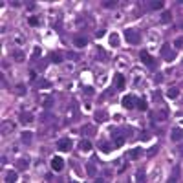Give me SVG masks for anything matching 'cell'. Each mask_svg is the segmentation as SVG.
<instances>
[{"mask_svg": "<svg viewBox=\"0 0 183 183\" xmlns=\"http://www.w3.org/2000/svg\"><path fill=\"white\" fill-rule=\"evenodd\" d=\"M178 174H179V167H176V169H174V172H172V176L169 178V181H170V183L178 181Z\"/></svg>", "mask_w": 183, "mask_h": 183, "instance_id": "32", "label": "cell"}, {"mask_svg": "<svg viewBox=\"0 0 183 183\" xmlns=\"http://www.w3.org/2000/svg\"><path fill=\"white\" fill-rule=\"evenodd\" d=\"M125 39H126L128 44L135 46V44H139V42H141V33L137 31V29H134V28H128V29L125 31Z\"/></svg>", "mask_w": 183, "mask_h": 183, "instance_id": "1", "label": "cell"}, {"mask_svg": "<svg viewBox=\"0 0 183 183\" xmlns=\"http://www.w3.org/2000/svg\"><path fill=\"white\" fill-rule=\"evenodd\" d=\"M51 169H53L55 172H60V170L64 169V161H62L60 156H53V157H51Z\"/></svg>", "mask_w": 183, "mask_h": 183, "instance_id": "5", "label": "cell"}, {"mask_svg": "<svg viewBox=\"0 0 183 183\" xmlns=\"http://www.w3.org/2000/svg\"><path fill=\"white\" fill-rule=\"evenodd\" d=\"M57 148L62 150V152H70L72 150V139L70 137H60L57 141Z\"/></svg>", "mask_w": 183, "mask_h": 183, "instance_id": "4", "label": "cell"}, {"mask_svg": "<svg viewBox=\"0 0 183 183\" xmlns=\"http://www.w3.org/2000/svg\"><path fill=\"white\" fill-rule=\"evenodd\" d=\"M139 57H141V60H143V64H145L147 68H150V70H156V59H154L147 50H143V51L139 53Z\"/></svg>", "mask_w": 183, "mask_h": 183, "instance_id": "2", "label": "cell"}, {"mask_svg": "<svg viewBox=\"0 0 183 183\" xmlns=\"http://www.w3.org/2000/svg\"><path fill=\"white\" fill-rule=\"evenodd\" d=\"M147 8L150 11H157V9L165 8V2H163V0H150V2H147Z\"/></svg>", "mask_w": 183, "mask_h": 183, "instance_id": "7", "label": "cell"}, {"mask_svg": "<svg viewBox=\"0 0 183 183\" xmlns=\"http://www.w3.org/2000/svg\"><path fill=\"white\" fill-rule=\"evenodd\" d=\"M28 24H29V26H33V28H37V26L40 24V20H39L37 17H29V18H28Z\"/></svg>", "mask_w": 183, "mask_h": 183, "instance_id": "30", "label": "cell"}, {"mask_svg": "<svg viewBox=\"0 0 183 183\" xmlns=\"http://www.w3.org/2000/svg\"><path fill=\"white\" fill-rule=\"evenodd\" d=\"M104 33H106L104 29H99V31L95 33V37H97V39H103V37H104Z\"/></svg>", "mask_w": 183, "mask_h": 183, "instance_id": "43", "label": "cell"}, {"mask_svg": "<svg viewBox=\"0 0 183 183\" xmlns=\"http://www.w3.org/2000/svg\"><path fill=\"white\" fill-rule=\"evenodd\" d=\"M99 147H101V150H103L104 154H108V152H112V145H110L108 141H104V139H103V141L99 143Z\"/></svg>", "mask_w": 183, "mask_h": 183, "instance_id": "19", "label": "cell"}, {"mask_svg": "<svg viewBox=\"0 0 183 183\" xmlns=\"http://www.w3.org/2000/svg\"><path fill=\"white\" fill-rule=\"evenodd\" d=\"M50 60H51L53 64H60V62H62V55H60L59 51H51V53H50Z\"/></svg>", "mask_w": 183, "mask_h": 183, "instance_id": "15", "label": "cell"}, {"mask_svg": "<svg viewBox=\"0 0 183 183\" xmlns=\"http://www.w3.org/2000/svg\"><path fill=\"white\" fill-rule=\"evenodd\" d=\"M15 179H17V172H8V174H6V179H4V181H8V183H13Z\"/></svg>", "mask_w": 183, "mask_h": 183, "instance_id": "31", "label": "cell"}, {"mask_svg": "<svg viewBox=\"0 0 183 183\" xmlns=\"http://www.w3.org/2000/svg\"><path fill=\"white\" fill-rule=\"evenodd\" d=\"M0 82H2V88H8V82H6V79H4V75H2V79H0Z\"/></svg>", "mask_w": 183, "mask_h": 183, "instance_id": "45", "label": "cell"}, {"mask_svg": "<svg viewBox=\"0 0 183 183\" xmlns=\"http://www.w3.org/2000/svg\"><path fill=\"white\" fill-rule=\"evenodd\" d=\"M39 88H51V82L46 81V79H40L39 81Z\"/></svg>", "mask_w": 183, "mask_h": 183, "instance_id": "33", "label": "cell"}, {"mask_svg": "<svg viewBox=\"0 0 183 183\" xmlns=\"http://www.w3.org/2000/svg\"><path fill=\"white\" fill-rule=\"evenodd\" d=\"M181 128H174L172 130V141H181Z\"/></svg>", "mask_w": 183, "mask_h": 183, "instance_id": "22", "label": "cell"}, {"mask_svg": "<svg viewBox=\"0 0 183 183\" xmlns=\"http://www.w3.org/2000/svg\"><path fill=\"white\" fill-rule=\"evenodd\" d=\"M79 148H81L82 152H90V150H92V143L86 141V139H82V141L79 143Z\"/></svg>", "mask_w": 183, "mask_h": 183, "instance_id": "18", "label": "cell"}, {"mask_svg": "<svg viewBox=\"0 0 183 183\" xmlns=\"http://www.w3.org/2000/svg\"><path fill=\"white\" fill-rule=\"evenodd\" d=\"M84 94H86V95H94V88L86 86V88H84Z\"/></svg>", "mask_w": 183, "mask_h": 183, "instance_id": "41", "label": "cell"}, {"mask_svg": "<svg viewBox=\"0 0 183 183\" xmlns=\"http://www.w3.org/2000/svg\"><path fill=\"white\" fill-rule=\"evenodd\" d=\"M13 128H15V123L13 121H4L2 123V135H8Z\"/></svg>", "mask_w": 183, "mask_h": 183, "instance_id": "13", "label": "cell"}, {"mask_svg": "<svg viewBox=\"0 0 183 183\" xmlns=\"http://www.w3.org/2000/svg\"><path fill=\"white\" fill-rule=\"evenodd\" d=\"M113 82H116V88H117V90H123V88H125V75H123V73H116Z\"/></svg>", "mask_w": 183, "mask_h": 183, "instance_id": "11", "label": "cell"}, {"mask_svg": "<svg viewBox=\"0 0 183 183\" xmlns=\"http://www.w3.org/2000/svg\"><path fill=\"white\" fill-rule=\"evenodd\" d=\"M17 169L18 170H26L28 169V161H26V159H18V161H17Z\"/></svg>", "mask_w": 183, "mask_h": 183, "instance_id": "27", "label": "cell"}, {"mask_svg": "<svg viewBox=\"0 0 183 183\" xmlns=\"http://www.w3.org/2000/svg\"><path fill=\"white\" fill-rule=\"evenodd\" d=\"M119 2H116V0H104L103 2V8H108V9H112V8H116Z\"/></svg>", "mask_w": 183, "mask_h": 183, "instance_id": "26", "label": "cell"}, {"mask_svg": "<svg viewBox=\"0 0 183 183\" xmlns=\"http://www.w3.org/2000/svg\"><path fill=\"white\" fill-rule=\"evenodd\" d=\"M82 134H95V128L92 126V125H86V126L82 128Z\"/></svg>", "mask_w": 183, "mask_h": 183, "instance_id": "34", "label": "cell"}, {"mask_svg": "<svg viewBox=\"0 0 183 183\" xmlns=\"http://www.w3.org/2000/svg\"><path fill=\"white\" fill-rule=\"evenodd\" d=\"M13 59L18 60V62H22V60H24V51H22V50H15L13 51Z\"/></svg>", "mask_w": 183, "mask_h": 183, "instance_id": "21", "label": "cell"}, {"mask_svg": "<svg viewBox=\"0 0 183 183\" xmlns=\"http://www.w3.org/2000/svg\"><path fill=\"white\" fill-rule=\"evenodd\" d=\"M48 62H50L48 59H40V60H39V70H44V68L48 66Z\"/></svg>", "mask_w": 183, "mask_h": 183, "instance_id": "37", "label": "cell"}, {"mask_svg": "<svg viewBox=\"0 0 183 183\" xmlns=\"http://www.w3.org/2000/svg\"><path fill=\"white\" fill-rule=\"evenodd\" d=\"M135 181H139V183L145 181V170H143V169L137 170V174H135Z\"/></svg>", "mask_w": 183, "mask_h": 183, "instance_id": "29", "label": "cell"}, {"mask_svg": "<svg viewBox=\"0 0 183 183\" xmlns=\"http://www.w3.org/2000/svg\"><path fill=\"white\" fill-rule=\"evenodd\" d=\"M141 139H143V141H148V139H150V134H148V132H143V134H141Z\"/></svg>", "mask_w": 183, "mask_h": 183, "instance_id": "42", "label": "cell"}, {"mask_svg": "<svg viewBox=\"0 0 183 183\" xmlns=\"http://www.w3.org/2000/svg\"><path fill=\"white\" fill-rule=\"evenodd\" d=\"M135 99H137V97H135V95H132V94L125 95V97H123V106H125V108H128V110H130V108H134V106H135Z\"/></svg>", "mask_w": 183, "mask_h": 183, "instance_id": "8", "label": "cell"}, {"mask_svg": "<svg viewBox=\"0 0 183 183\" xmlns=\"http://www.w3.org/2000/svg\"><path fill=\"white\" fill-rule=\"evenodd\" d=\"M17 94L18 95H24L26 94V86L24 84H17Z\"/></svg>", "mask_w": 183, "mask_h": 183, "instance_id": "35", "label": "cell"}, {"mask_svg": "<svg viewBox=\"0 0 183 183\" xmlns=\"http://www.w3.org/2000/svg\"><path fill=\"white\" fill-rule=\"evenodd\" d=\"M40 57V48H39V46H35V50H33V55H31V59L33 60H37Z\"/></svg>", "mask_w": 183, "mask_h": 183, "instance_id": "36", "label": "cell"}, {"mask_svg": "<svg viewBox=\"0 0 183 183\" xmlns=\"http://www.w3.org/2000/svg\"><path fill=\"white\" fill-rule=\"evenodd\" d=\"M161 57H163L165 60H169V62H170V60H174V59H176V51L170 48L169 44H163V46H161Z\"/></svg>", "mask_w": 183, "mask_h": 183, "instance_id": "3", "label": "cell"}, {"mask_svg": "<svg viewBox=\"0 0 183 183\" xmlns=\"http://www.w3.org/2000/svg\"><path fill=\"white\" fill-rule=\"evenodd\" d=\"M29 81H31V82H33V81H37V72H35V70H31V72H29Z\"/></svg>", "mask_w": 183, "mask_h": 183, "instance_id": "40", "label": "cell"}, {"mask_svg": "<svg viewBox=\"0 0 183 183\" xmlns=\"http://www.w3.org/2000/svg\"><path fill=\"white\" fill-rule=\"evenodd\" d=\"M128 156H130V159H137V157L141 156V148H139V147H135V148H132Z\"/></svg>", "mask_w": 183, "mask_h": 183, "instance_id": "20", "label": "cell"}, {"mask_svg": "<svg viewBox=\"0 0 183 183\" xmlns=\"http://www.w3.org/2000/svg\"><path fill=\"white\" fill-rule=\"evenodd\" d=\"M179 95V90L178 88H170L169 92H167V97H170V99H176Z\"/></svg>", "mask_w": 183, "mask_h": 183, "instance_id": "24", "label": "cell"}, {"mask_svg": "<svg viewBox=\"0 0 183 183\" xmlns=\"http://www.w3.org/2000/svg\"><path fill=\"white\" fill-rule=\"evenodd\" d=\"M86 170H88V174L90 176H95V172H97V167H95V163H88V167H86Z\"/></svg>", "mask_w": 183, "mask_h": 183, "instance_id": "25", "label": "cell"}, {"mask_svg": "<svg viewBox=\"0 0 183 183\" xmlns=\"http://www.w3.org/2000/svg\"><path fill=\"white\" fill-rule=\"evenodd\" d=\"M156 152H157V147H152V148H150V150H148L147 154H148V157H150V156H154Z\"/></svg>", "mask_w": 183, "mask_h": 183, "instance_id": "44", "label": "cell"}, {"mask_svg": "<svg viewBox=\"0 0 183 183\" xmlns=\"http://www.w3.org/2000/svg\"><path fill=\"white\" fill-rule=\"evenodd\" d=\"M110 44L113 46V48L119 44V35H117V33H112V35H110Z\"/></svg>", "mask_w": 183, "mask_h": 183, "instance_id": "28", "label": "cell"}, {"mask_svg": "<svg viewBox=\"0 0 183 183\" xmlns=\"http://www.w3.org/2000/svg\"><path fill=\"white\" fill-rule=\"evenodd\" d=\"M18 119H20V123H24V125L33 123V113H29V112H22Z\"/></svg>", "mask_w": 183, "mask_h": 183, "instance_id": "12", "label": "cell"}, {"mask_svg": "<svg viewBox=\"0 0 183 183\" xmlns=\"http://www.w3.org/2000/svg\"><path fill=\"white\" fill-rule=\"evenodd\" d=\"M112 137H113V145H116L117 148H121V147L125 145V137H123V134H121V132H117V130H116Z\"/></svg>", "mask_w": 183, "mask_h": 183, "instance_id": "10", "label": "cell"}, {"mask_svg": "<svg viewBox=\"0 0 183 183\" xmlns=\"http://www.w3.org/2000/svg\"><path fill=\"white\" fill-rule=\"evenodd\" d=\"M108 119V113L104 112V110H99L97 113H95V121L97 123H103V121H106Z\"/></svg>", "mask_w": 183, "mask_h": 183, "instance_id": "17", "label": "cell"}, {"mask_svg": "<svg viewBox=\"0 0 183 183\" xmlns=\"http://www.w3.org/2000/svg\"><path fill=\"white\" fill-rule=\"evenodd\" d=\"M73 44H75V48H84V46L88 44V37L86 35H75Z\"/></svg>", "mask_w": 183, "mask_h": 183, "instance_id": "9", "label": "cell"}, {"mask_svg": "<svg viewBox=\"0 0 183 183\" xmlns=\"http://www.w3.org/2000/svg\"><path fill=\"white\" fill-rule=\"evenodd\" d=\"M174 46H176V50H181V46H183V40H181V37H178V39L174 40Z\"/></svg>", "mask_w": 183, "mask_h": 183, "instance_id": "38", "label": "cell"}, {"mask_svg": "<svg viewBox=\"0 0 183 183\" xmlns=\"http://www.w3.org/2000/svg\"><path fill=\"white\" fill-rule=\"evenodd\" d=\"M51 104H53V99H51V97L44 101V108H51Z\"/></svg>", "mask_w": 183, "mask_h": 183, "instance_id": "39", "label": "cell"}, {"mask_svg": "<svg viewBox=\"0 0 183 183\" xmlns=\"http://www.w3.org/2000/svg\"><path fill=\"white\" fill-rule=\"evenodd\" d=\"M26 4H28V9H33L35 8V2H26Z\"/></svg>", "mask_w": 183, "mask_h": 183, "instance_id": "46", "label": "cell"}, {"mask_svg": "<svg viewBox=\"0 0 183 183\" xmlns=\"http://www.w3.org/2000/svg\"><path fill=\"white\" fill-rule=\"evenodd\" d=\"M170 20H172V13H170V11H163V15H161V22H163V24H169Z\"/></svg>", "mask_w": 183, "mask_h": 183, "instance_id": "23", "label": "cell"}, {"mask_svg": "<svg viewBox=\"0 0 183 183\" xmlns=\"http://www.w3.org/2000/svg\"><path fill=\"white\" fill-rule=\"evenodd\" d=\"M167 116H169V110H167V108H159L156 113H150V117H152L154 121H165Z\"/></svg>", "mask_w": 183, "mask_h": 183, "instance_id": "6", "label": "cell"}, {"mask_svg": "<svg viewBox=\"0 0 183 183\" xmlns=\"http://www.w3.org/2000/svg\"><path fill=\"white\" fill-rule=\"evenodd\" d=\"M20 141L24 143V145H29L33 141V134L31 132H24V134H22V137H20Z\"/></svg>", "mask_w": 183, "mask_h": 183, "instance_id": "16", "label": "cell"}, {"mask_svg": "<svg viewBox=\"0 0 183 183\" xmlns=\"http://www.w3.org/2000/svg\"><path fill=\"white\" fill-rule=\"evenodd\" d=\"M135 108L141 110V112H145V110L148 108V103H147L145 99H139V97H137V99H135Z\"/></svg>", "mask_w": 183, "mask_h": 183, "instance_id": "14", "label": "cell"}]
</instances>
